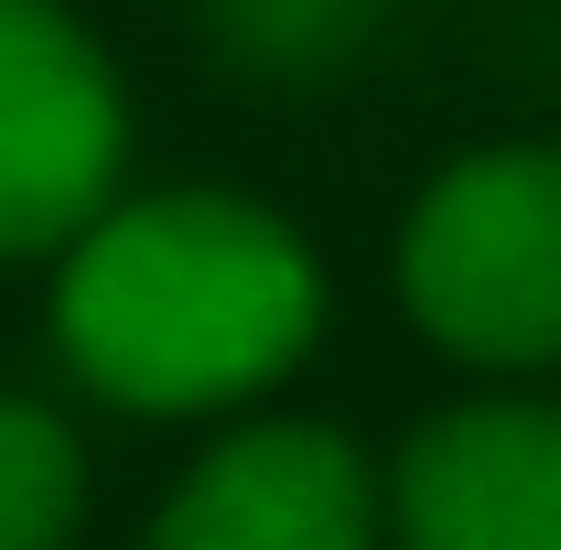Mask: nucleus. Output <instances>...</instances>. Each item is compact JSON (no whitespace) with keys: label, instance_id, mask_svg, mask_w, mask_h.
Here are the masks:
<instances>
[{"label":"nucleus","instance_id":"f257e3e1","mask_svg":"<svg viewBox=\"0 0 561 550\" xmlns=\"http://www.w3.org/2000/svg\"><path fill=\"white\" fill-rule=\"evenodd\" d=\"M324 335V260L260 195H108L55 249V356L140 421H206L280 389Z\"/></svg>","mask_w":561,"mask_h":550},{"label":"nucleus","instance_id":"f03ea898","mask_svg":"<svg viewBox=\"0 0 561 550\" xmlns=\"http://www.w3.org/2000/svg\"><path fill=\"white\" fill-rule=\"evenodd\" d=\"M400 313L454 367L551 378L561 367V140L454 151L400 216Z\"/></svg>","mask_w":561,"mask_h":550},{"label":"nucleus","instance_id":"7ed1b4c3","mask_svg":"<svg viewBox=\"0 0 561 550\" xmlns=\"http://www.w3.org/2000/svg\"><path fill=\"white\" fill-rule=\"evenodd\" d=\"M130 98L66 0H0V260H55L119 195Z\"/></svg>","mask_w":561,"mask_h":550},{"label":"nucleus","instance_id":"20e7f679","mask_svg":"<svg viewBox=\"0 0 561 550\" xmlns=\"http://www.w3.org/2000/svg\"><path fill=\"white\" fill-rule=\"evenodd\" d=\"M140 550H389V485L335 421H238L173 475Z\"/></svg>","mask_w":561,"mask_h":550},{"label":"nucleus","instance_id":"39448f33","mask_svg":"<svg viewBox=\"0 0 561 550\" xmlns=\"http://www.w3.org/2000/svg\"><path fill=\"white\" fill-rule=\"evenodd\" d=\"M389 550H561V400L486 389L443 400L378 465Z\"/></svg>","mask_w":561,"mask_h":550},{"label":"nucleus","instance_id":"423d86ee","mask_svg":"<svg viewBox=\"0 0 561 550\" xmlns=\"http://www.w3.org/2000/svg\"><path fill=\"white\" fill-rule=\"evenodd\" d=\"M389 11L400 0H195V33L249 87H324L389 33Z\"/></svg>","mask_w":561,"mask_h":550},{"label":"nucleus","instance_id":"0eeeda50","mask_svg":"<svg viewBox=\"0 0 561 550\" xmlns=\"http://www.w3.org/2000/svg\"><path fill=\"white\" fill-rule=\"evenodd\" d=\"M87 518V443L55 400L0 389V550H66Z\"/></svg>","mask_w":561,"mask_h":550}]
</instances>
